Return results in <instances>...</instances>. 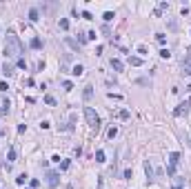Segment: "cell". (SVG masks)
<instances>
[{
	"mask_svg": "<svg viewBox=\"0 0 191 189\" xmlns=\"http://www.w3.org/2000/svg\"><path fill=\"white\" fill-rule=\"evenodd\" d=\"M187 89H189V91H191V85H189V87H187Z\"/></svg>",
	"mask_w": 191,
	"mask_h": 189,
	"instance_id": "f1b7e54d",
	"label": "cell"
},
{
	"mask_svg": "<svg viewBox=\"0 0 191 189\" xmlns=\"http://www.w3.org/2000/svg\"><path fill=\"white\" fill-rule=\"evenodd\" d=\"M18 67H20V69H25V67H27V62H25V58H18Z\"/></svg>",
	"mask_w": 191,
	"mask_h": 189,
	"instance_id": "484cf974",
	"label": "cell"
},
{
	"mask_svg": "<svg viewBox=\"0 0 191 189\" xmlns=\"http://www.w3.org/2000/svg\"><path fill=\"white\" fill-rule=\"evenodd\" d=\"M82 71H84V69H82V65H76V67L71 69V73H73V76H82Z\"/></svg>",
	"mask_w": 191,
	"mask_h": 189,
	"instance_id": "7c38bea8",
	"label": "cell"
},
{
	"mask_svg": "<svg viewBox=\"0 0 191 189\" xmlns=\"http://www.w3.org/2000/svg\"><path fill=\"white\" fill-rule=\"evenodd\" d=\"M182 69H185V73H189V76H191V49L187 51L185 60H182Z\"/></svg>",
	"mask_w": 191,
	"mask_h": 189,
	"instance_id": "8992f818",
	"label": "cell"
},
{
	"mask_svg": "<svg viewBox=\"0 0 191 189\" xmlns=\"http://www.w3.org/2000/svg\"><path fill=\"white\" fill-rule=\"evenodd\" d=\"M31 47H33V49H40V47H42V40H40V38H33V40H31Z\"/></svg>",
	"mask_w": 191,
	"mask_h": 189,
	"instance_id": "5bb4252c",
	"label": "cell"
},
{
	"mask_svg": "<svg viewBox=\"0 0 191 189\" xmlns=\"http://www.w3.org/2000/svg\"><path fill=\"white\" fill-rule=\"evenodd\" d=\"M67 45H69V47H73V49H78V42H76V40H71V38H67Z\"/></svg>",
	"mask_w": 191,
	"mask_h": 189,
	"instance_id": "cb8c5ba5",
	"label": "cell"
},
{
	"mask_svg": "<svg viewBox=\"0 0 191 189\" xmlns=\"http://www.w3.org/2000/svg\"><path fill=\"white\" fill-rule=\"evenodd\" d=\"M129 65H133V67H140V65H142V58L133 56V58H129Z\"/></svg>",
	"mask_w": 191,
	"mask_h": 189,
	"instance_id": "30bf717a",
	"label": "cell"
},
{
	"mask_svg": "<svg viewBox=\"0 0 191 189\" xmlns=\"http://www.w3.org/2000/svg\"><path fill=\"white\" fill-rule=\"evenodd\" d=\"M78 42H80V45H82V42H87V36L80 33V36H78Z\"/></svg>",
	"mask_w": 191,
	"mask_h": 189,
	"instance_id": "83f0119b",
	"label": "cell"
},
{
	"mask_svg": "<svg viewBox=\"0 0 191 189\" xmlns=\"http://www.w3.org/2000/svg\"><path fill=\"white\" fill-rule=\"evenodd\" d=\"M58 180H60L58 171H47V185H49V187H56V185H58Z\"/></svg>",
	"mask_w": 191,
	"mask_h": 189,
	"instance_id": "5b68a950",
	"label": "cell"
},
{
	"mask_svg": "<svg viewBox=\"0 0 191 189\" xmlns=\"http://www.w3.org/2000/svg\"><path fill=\"white\" fill-rule=\"evenodd\" d=\"M82 96H84V100H91V96H93V87H91V85H87V87H84Z\"/></svg>",
	"mask_w": 191,
	"mask_h": 189,
	"instance_id": "52a82bcc",
	"label": "cell"
},
{
	"mask_svg": "<svg viewBox=\"0 0 191 189\" xmlns=\"http://www.w3.org/2000/svg\"><path fill=\"white\" fill-rule=\"evenodd\" d=\"M29 20H38V9H31L29 11Z\"/></svg>",
	"mask_w": 191,
	"mask_h": 189,
	"instance_id": "44dd1931",
	"label": "cell"
},
{
	"mask_svg": "<svg viewBox=\"0 0 191 189\" xmlns=\"http://www.w3.org/2000/svg\"><path fill=\"white\" fill-rule=\"evenodd\" d=\"M9 107H11V105H9V100H5L2 107H0V113H2V116H5V113H9Z\"/></svg>",
	"mask_w": 191,
	"mask_h": 189,
	"instance_id": "4fadbf2b",
	"label": "cell"
},
{
	"mask_svg": "<svg viewBox=\"0 0 191 189\" xmlns=\"http://www.w3.org/2000/svg\"><path fill=\"white\" fill-rule=\"evenodd\" d=\"M60 29H69V20H67V18H60Z\"/></svg>",
	"mask_w": 191,
	"mask_h": 189,
	"instance_id": "e0dca14e",
	"label": "cell"
},
{
	"mask_svg": "<svg viewBox=\"0 0 191 189\" xmlns=\"http://www.w3.org/2000/svg\"><path fill=\"white\" fill-rule=\"evenodd\" d=\"M27 178H29L27 174H20V176L16 178V183H18V185H25V183H27Z\"/></svg>",
	"mask_w": 191,
	"mask_h": 189,
	"instance_id": "2e32d148",
	"label": "cell"
},
{
	"mask_svg": "<svg viewBox=\"0 0 191 189\" xmlns=\"http://www.w3.org/2000/svg\"><path fill=\"white\" fill-rule=\"evenodd\" d=\"M45 102H47V105H51V107H56V98L53 96H45Z\"/></svg>",
	"mask_w": 191,
	"mask_h": 189,
	"instance_id": "ffe728a7",
	"label": "cell"
},
{
	"mask_svg": "<svg viewBox=\"0 0 191 189\" xmlns=\"http://www.w3.org/2000/svg\"><path fill=\"white\" fill-rule=\"evenodd\" d=\"M160 58L169 60V58H171V51H169V49H162V51H160Z\"/></svg>",
	"mask_w": 191,
	"mask_h": 189,
	"instance_id": "d6986e66",
	"label": "cell"
},
{
	"mask_svg": "<svg viewBox=\"0 0 191 189\" xmlns=\"http://www.w3.org/2000/svg\"><path fill=\"white\" fill-rule=\"evenodd\" d=\"M102 18H104V20H107V22H109V20H113V14H111V11H107V14H104V16H102Z\"/></svg>",
	"mask_w": 191,
	"mask_h": 189,
	"instance_id": "4316f807",
	"label": "cell"
},
{
	"mask_svg": "<svg viewBox=\"0 0 191 189\" xmlns=\"http://www.w3.org/2000/svg\"><path fill=\"white\" fill-rule=\"evenodd\" d=\"M178 163H180V154H178V151H171V154H169V167H167V176H173V174H176Z\"/></svg>",
	"mask_w": 191,
	"mask_h": 189,
	"instance_id": "3957f363",
	"label": "cell"
},
{
	"mask_svg": "<svg viewBox=\"0 0 191 189\" xmlns=\"http://www.w3.org/2000/svg\"><path fill=\"white\" fill-rule=\"evenodd\" d=\"M189 107H191V100H185V102H180V105L176 107V116H182V113H185V116H187V113H189Z\"/></svg>",
	"mask_w": 191,
	"mask_h": 189,
	"instance_id": "277c9868",
	"label": "cell"
},
{
	"mask_svg": "<svg viewBox=\"0 0 191 189\" xmlns=\"http://www.w3.org/2000/svg\"><path fill=\"white\" fill-rule=\"evenodd\" d=\"M111 67L116 69V71H122V67H125V65H122L118 58H111Z\"/></svg>",
	"mask_w": 191,
	"mask_h": 189,
	"instance_id": "ba28073f",
	"label": "cell"
},
{
	"mask_svg": "<svg viewBox=\"0 0 191 189\" xmlns=\"http://www.w3.org/2000/svg\"><path fill=\"white\" fill-rule=\"evenodd\" d=\"M96 160H98V163H104V151H102V149L96 151Z\"/></svg>",
	"mask_w": 191,
	"mask_h": 189,
	"instance_id": "ac0fdd59",
	"label": "cell"
},
{
	"mask_svg": "<svg viewBox=\"0 0 191 189\" xmlns=\"http://www.w3.org/2000/svg\"><path fill=\"white\" fill-rule=\"evenodd\" d=\"M145 171H147L149 180H154V169H151V163H145Z\"/></svg>",
	"mask_w": 191,
	"mask_h": 189,
	"instance_id": "9c48e42d",
	"label": "cell"
},
{
	"mask_svg": "<svg viewBox=\"0 0 191 189\" xmlns=\"http://www.w3.org/2000/svg\"><path fill=\"white\" fill-rule=\"evenodd\" d=\"M118 118H122V120H127V118H129V111H125V109H122V111H118Z\"/></svg>",
	"mask_w": 191,
	"mask_h": 189,
	"instance_id": "603a6c76",
	"label": "cell"
},
{
	"mask_svg": "<svg viewBox=\"0 0 191 189\" xmlns=\"http://www.w3.org/2000/svg\"><path fill=\"white\" fill-rule=\"evenodd\" d=\"M5 53H7V58H20L22 56V42L16 33L5 36Z\"/></svg>",
	"mask_w": 191,
	"mask_h": 189,
	"instance_id": "6da1fadb",
	"label": "cell"
},
{
	"mask_svg": "<svg viewBox=\"0 0 191 189\" xmlns=\"http://www.w3.org/2000/svg\"><path fill=\"white\" fill-rule=\"evenodd\" d=\"M2 71H5V76L9 78V76L14 73V67H11V65H7V62H5V67H2Z\"/></svg>",
	"mask_w": 191,
	"mask_h": 189,
	"instance_id": "8fae6325",
	"label": "cell"
},
{
	"mask_svg": "<svg viewBox=\"0 0 191 189\" xmlns=\"http://www.w3.org/2000/svg\"><path fill=\"white\" fill-rule=\"evenodd\" d=\"M7 160H9V163H14V160H16V149H14V147L9 149V154H7Z\"/></svg>",
	"mask_w": 191,
	"mask_h": 189,
	"instance_id": "9a60e30c",
	"label": "cell"
},
{
	"mask_svg": "<svg viewBox=\"0 0 191 189\" xmlns=\"http://www.w3.org/2000/svg\"><path fill=\"white\" fill-rule=\"evenodd\" d=\"M116 134H118V129L111 127V129H109V138H116Z\"/></svg>",
	"mask_w": 191,
	"mask_h": 189,
	"instance_id": "d4e9b609",
	"label": "cell"
},
{
	"mask_svg": "<svg viewBox=\"0 0 191 189\" xmlns=\"http://www.w3.org/2000/svg\"><path fill=\"white\" fill-rule=\"evenodd\" d=\"M62 87H64L67 91H71V89H73V85H71V80H64V82H62Z\"/></svg>",
	"mask_w": 191,
	"mask_h": 189,
	"instance_id": "7402d4cb",
	"label": "cell"
},
{
	"mask_svg": "<svg viewBox=\"0 0 191 189\" xmlns=\"http://www.w3.org/2000/svg\"><path fill=\"white\" fill-rule=\"evenodd\" d=\"M84 118H87L89 127H91L93 131H98V129H100V116H98V113H96L91 107H84Z\"/></svg>",
	"mask_w": 191,
	"mask_h": 189,
	"instance_id": "7a4b0ae2",
	"label": "cell"
}]
</instances>
